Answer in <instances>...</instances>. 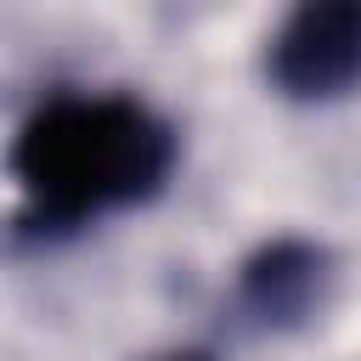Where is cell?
<instances>
[{
	"mask_svg": "<svg viewBox=\"0 0 361 361\" xmlns=\"http://www.w3.org/2000/svg\"><path fill=\"white\" fill-rule=\"evenodd\" d=\"M169 169V118L118 90H56L23 118L11 141V175L34 231H73L107 209L147 203L164 192Z\"/></svg>",
	"mask_w": 361,
	"mask_h": 361,
	"instance_id": "cell-1",
	"label": "cell"
},
{
	"mask_svg": "<svg viewBox=\"0 0 361 361\" xmlns=\"http://www.w3.org/2000/svg\"><path fill=\"white\" fill-rule=\"evenodd\" d=\"M265 73L293 102H333L361 90V0L293 6L265 45Z\"/></svg>",
	"mask_w": 361,
	"mask_h": 361,
	"instance_id": "cell-2",
	"label": "cell"
},
{
	"mask_svg": "<svg viewBox=\"0 0 361 361\" xmlns=\"http://www.w3.org/2000/svg\"><path fill=\"white\" fill-rule=\"evenodd\" d=\"M333 282V259L327 248H316L310 237H271L265 248H254L237 271V305L259 322V327H293L305 316L322 310Z\"/></svg>",
	"mask_w": 361,
	"mask_h": 361,
	"instance_id": "cell-3",
	"label": "cell"
},
{
	"mask_svg": "<svg viewBox=\"0 0 361 361\" xmlns=\"http://www.w3.org/2000/svg\"><path fill=\"white\" fill-rule=\"evenodd\" d=\"M164 361H209L203 350H180V355H164Z\"/></svg>",
	"mask_w": 361,
	"mask_h": 361,
	"instance_id": "cell-4",
	"label": "cell"
}]
</instances>
